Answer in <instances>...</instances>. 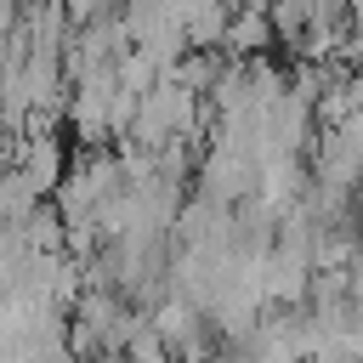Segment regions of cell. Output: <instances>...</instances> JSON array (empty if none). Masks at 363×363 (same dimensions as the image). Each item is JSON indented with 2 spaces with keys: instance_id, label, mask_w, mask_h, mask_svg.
Returning a JSON list of instances; mask_svg holds the SVG:
<instances>
[{
  "instance_id": "obj_3",
  "label": "cell",
  "mask_w": 363,
  "mask_h": 363,
  "mask_svg": "<svg viewBox=\"0 0 363 363\" xmlns=\"http://www.w3.org/2000/svg\"><path fill=\"white\" fill-rule=\"evenodd\" d=\"M221 363H250V357H244V352H227V357H221Z\"/></svg>"
},
{
  "instance_id": "obj_1",
  "label": "cell",
  "mask_w": 363,
  "mask_h": 363,
  "mask_svg": "<svg viewBox=\"0 0 363 363\" xmlns=\"http://www.w3.org/2000/svg\"><path fill=\"white\" fill-rule=\"evenodd\" d=\"M17 176H23L34 193H57V182H62V153H57V142H51V136H34V142L23 147Z\"/></svg>"
},
{
  "instance_id": "obj_4",
  "label": "cell",
  "mask_w": 363,
  "mask_h": 363,
  "mask_svg": "<svg viewBox=\"0 0 363 363\" xmlns=\"http://www.w3.org/2000/svg\"><path fill=\"white\" fill-rule=\"evenodd\" d=\"M176 363H204V357H176Z\"/></svg>"
},
{
  "instance_id": "obj_2",
  "label": "cell",
  "mask_w": 363,
  "mask_h": 363,
  "mask_svg": "<svg viewBox=\"0 0 363 363\" xmlns=\"http://www.w3.org/2000/svg\"><path fill=\"white\" fill-rule=\"evenodd\" d=\"M68 17L74 23H96V17H108V0H68Z\"/></svg>"
}]
</instances>
